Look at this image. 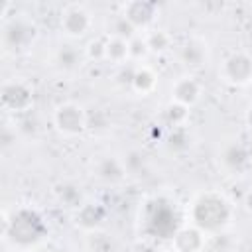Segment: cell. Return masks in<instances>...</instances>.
<instances>
[{"mask_svg":"<svg viewBox=\"0 0 252 252\" xmlns=\"http://www.w3.org/2000/svg\"><path fill=\"white\" fill-rule=\"evenodd\" d=\"M2 224V238L14 252H33L49 232L43 215L33 207H18L14 213L4 211Z\"/></svg>","mask_w":252,"mask_h":252,"instance_id":"obj_1","label":"cell"},{"mask_svg":"<svg viewBox=\"0 0 252 252\" xmlns=\"http://www.w3.org/2000/svg\"><path fill=\"white\" fill-rule=\"evenodd\" d=\"M232 205L230 201L219 191H205L199 193L191 207H189V220L201 232L219 234L222 232L232 220Z\"/></svg>","mask_w":252,"mask_h":252,"instance_id":"obj_2","label":"cell"},{"mask_svg":"<svg viewBox=\"0 0 252 252\" xmlns=\"http://www.w3.org/2000/svg\"><path fill=\"white\" fill-rule=\"evenodd\" d=\"M142 224L146 236L152 238H173L179 230V215L175 205L163 197H154L144 203Z\"/></svg>","mask_w":252,"mask_h":252,"instance_id":"obj_3","label":"cell"},{"mask_svg":"<svg viewBox=\"0 0 252 252\" xmlns=\"http://www.w3.org/2000/svg\"><path fill=\"white\" fill-rule=\"evenodd\" d=\"M37 39V26L28 16H8L2 24V47L6 53L18 55L28 51Z\"/></svg>","mask_w":252,"mask_h":252,"instance_id":"obj_4","label":"cell"},{"mask_svg":"<svg viewBox=\"0 0 252 252\" xmlns=\"http://www.w3.org/2000/svg\"><path fill=\"white\" fill-rule=\"evenodd\" d=\"M0 102L2 108L10 114H26L33 106V89L24 79H10L2 85Z\"/></svg>","mask_w":252,"mask_h":252,"instance_id":"obj_5","label":"cell"},{"mask_svg":"<svg viewBox=\"0 0 252 252\" xmlns=\"http://www.w3.org/2000/svg\"><path fill=\"white\" fill-rule=\"evenodd\" d=\"M219 77L232 87L250 85L252 83V55L244 49H236L228 53L220 63Z\"/></svg>","mask_w":252,"mask_h":252,"instance_id":"obj_6","label":"cell"},{"mask_svg":"<svg viewBox=\"0 0 252 252\" xmlns=\"http://www.w3.org/2000/svg\"><path fill=\"white\" fill-rule=\"evenodd\" d=\"M53 126L65 138H75L87 130V112L77 102H61L53 110Z\"/></svg>","mask_w":252,"mask_h":252,"instance_id":"obj_7","label":"cell"},{"mask_svg":"<svg viewBox=\"0 0 252 252\" xmlns=\"http://www.w3.org/2000/svg\"><path fill=\"white\" fill-rule=\"evenodd\" d=\"M61 33L69 39H81L85 37L93 28V16L91 12L81 4H71L61 12L59 20Z\"/></svg>","mask_w":252,"mask_h":252,"instance_id":"obj_8","label":"cell"},{"mask_svg":"<svg viewBox=\"0 0 252 252\" xmlns=\"http://www.w3.org/2000/svg\"><path fill=\"white\" fill-rule=\"evenodd\" d=\"M122 14L126 16V20L140 32H150L154 30V24L158 20V6L154 2H146V0H134V2H126L122 4Z\"/></svg>","mask_w":252,"mask_h":252,"instance_id":"obj_9","label":"cell"},{"mask_svg":"<svg viewBox=\"0 0 252 252\" xmlns=\"http://www.w3.org/2000/svg\"><path fill=\"white\" fill-rule=\"evenodd\" d=\"M179 61L189 67V69H199L203 67L209 57H211V47H209V41L203 37V35H189L185 37V41L179 45Z\"/></svg>","mask_w":252,"mask_h":252,"instance_id":"obj_10","label":"cell"},{"mask_svg":"<svg viewBox=\"0 0 252 252\" xmlns=\"http://www.w3.org/2000/svg\"><path fill=\"white\" fill-rule=\"evenodd\" d=\"M219 161H220L224 171L238 175V173L248 169V165H250V152H248V148L242 142L232 140V142H226L219 150Z\"/></svg>","mask_w":252,"mask_h":252,"instance_id":"obj_11","label":"cell"},{"mask_svg":"<svg viewBox=\"0 0 252 252\" xmlns=\"http://www.w3.org/2000/svg\"><path fill=\"white\" fill-rule=\"evenodd\" d=\"M104 220H106V207L102 203L85 201V205L75 211V224L87 234L100 230Z\"/></svg>","mask_w":252,"mask_h":252,"instance_id":"obj_12","label":"cell"},{"mask_svg":"<svg viewBox=\"0 0 252 252\" xmlns=\"http://www.w3.org/2000/svg\"><path fill=\"white\" fill-rule=\"evenodd\" d=\"M201 83L193 75H181L171 83V100L179 102L187 108L195 106L201 98Z\"/></svg>","mask_w":252,"mask_h":252,"instance_id":"obj_13","label":"cell"},{"mask_svg":"<svg viewBox=\"0 0 252 252\" xmlns=\"http://www.w3.org/2000/svg\"><path fill=\"white\" fill-rule=\"evenodd\" d=\"M205 240L207 234L201 232L197 226H179V230L171 238V252H203Z\"/></svg>","mask_w":252,"mask_h":252,"instance_id":"obj_14","label":"cell"},{"mask_svg":"<svg viewBox=\"0 0 252 252\" xmlns=\"http://www.w3.org/2000/svg\"><path fill=\"white\" fill-rule=\"evenodd\" d=\"M93 173L102 181V183H108V185H116V183H122L128 175L124 163H122V158H116V156H102L94 161L93 165Z\"/></svg>","mask_w":252,"mask_h":252,"instance_id":"obj_15","label":"cell"},{"mask_svg":"<svg viewBox=\"0 0 252 252\" xmlns=\"http://www.w3.org/2000/svg\"><path fill=\"white\" fill-rule=\"evenodd\" d=\"M83 61H85V51H81L75 43H61L53 53V63L61 73L79 71Z\"/></svg>","mask_w":252,"mask_h":252,"instance_id":"obj_16","label":"cell"},{"mask_svg":"<svg viewBox=\"0 0 252 252\" xmlns=\"http://www.w3.org/2000/svg\"><path fill=\"white\" fill-rule=\"evenodd\" d=\"M53 197L61 207H67L71 211H77L79 207L85 205V195L81 191V185L73 181H59L53 187Z\"/></svg>","mask_w":252,"mask_h":252,"instance_id":"obj_17","label":"cell"},{"mask_svg":"<svg viewBox=\"0 0 252 252\" xmlns=\"http://www.w3.org/2000/svg\"><path fill=\"white\" fill-rule=\"evenodd\" d=\"M156 85H158L156 71L152 67H148V65H136V71H134V79H132V87L130 89L134 93L146 96V94L154 93Z\"/></svg>","mask_w":252,"mask_h":252,"instance_id":"obj_18","label":"cell"},{"mask_svg":"<svg viewBox=\"0 0 252 252\" xmlns=\"http://www.w3.org/2000/svg\"><path fill=\"white\" fill-rule=\"evenodd\" d=\"M104 61H110L112 65H126L130 63V51H128V41L120 37L106 35V45H104Z\"/></svg>","mask_w":252,"mask_h":252,"instance_id":"obj_19","label":"cell"},{"mask_svg":"<svg viewBox=\"0 0 252 252\" xmlns=\"http://www.w3.org/2000/svg\"><path fill=\"white\" fill-rule=\"evenodd\" d=\"M146 43L150 47V53H156V55H163L171 49L173 45V37L169 35V32L165 30H159V28H154L150 32H146Z\"/></svg>","mask_w":252,"mask_h":252,"instance_id":"obj_20","label":"cell"},{"mask_svg":"<svg viewBox=\"0 0 252 252\" xmlns=\"http://www.w3.org/2000/svg\"><path fill=\"white\" fill-rule=\"evenodd\" d=\"M189 114H191V110L187 106L173 102V100L163 108V118L171 128H185L189 122Z\"/></svg>","mask_w":252,"mask_h":252,"instance_id":"obj_21","label":"cell"},{"mask_svg":"<svg viewBox=\"0 0 252 252\" xmlns=\"http://www.w3.org/2000/svg\"><path fill=\"white\" fill-rule=\"evenodd\" d=\"M108 35L130 41L134 35H138V30H136V28L126 20V16L120 12V14H116V16L110 20V24H108Z\"/></svg>","mask_w":252,"mask_h":252,"instance_id":"obj_22","label":"cell"},{"mask_svg":"<svg viewBox=\"0 0 252 252\" xmlns=\"http://www.w3.org/2000/svg\"><path fill=\"white\" fill-rule=\"evenodd\" d=\"M14 128H16V132H18L20 138H35L37 132H39V120H37V116L30 110V112H26V114L16 116Z\"/></svg>","mask_w":252,"mask_h":252,"instance_id":"obj_23","label":"cell"},{"mask_svg":"<svg viewBox=\"0 0 252 252\" xmlns=\"http://www.w3.org/2000/svg\"><path fill=\"white\" fill-rule=\"evenodd\" d=\"M128 51H130V63H136V65H144L142 61H146V57L150 55V47L146 43V37L144 35H134L130 41H128Z\"/></svg>","mask_w":252,"mask_h":252,"instance_id":"obj_24","label":"cell"},{"mask_svg":"<svg viewBox=\"0 0 252 252\" xmlns=\"http://www.w3.org/2000/svg\"><path fill=\"white\" fill-rule=\"evenodd\" d=\"M189 134H187V128H171L169 136H167V148L171 152H185L189 148Z\"/></svg>","mask_w":252,"mask_h":252,"instance_id":"obj_25","label":"cell"},{"mask_svg":"<svg viewBox=\"0 0 252 252\" xmlns=\"http://www.w3.org/2000/svg\"><path fill=\"white\" fill-rule=\"evenodd\" d=\"M87 246H89L91 252H112V248H114L110 236H106V234L100 232V230L89 234V238H87Z\"/></svg>","mask_w":252,"mask_h":252,"instance_id":"obj_26","label":"cell"},{"mask_svg":"<svg viewBox=\"0 0 252 252\" xmlns=\"http://www.w3.org/2000/svg\"><path fill=\"white\" fill-rule=\"evenodd\" d=\"M122 163H124V167H126L128 173L136 175L138 171L144 169V156H142V152H138V150H128V152L124 154V158H122Z\"/></svg>","mask_w":252,"mask_h":252,"instance_id":"obj_27","label":"cell"},{"mask_svg":"<svg viewBox=\"0 0 252 252\" xmlns=\"http://www.w3.org/2000/svg\"><path fill=\"white\" fill-rule=\"evenodd\" d=\"M108 128V116L104 110L96 108L94 112H87V130H94V132H102Z\"/></svg>","mask_w":252,"mask_h":252,"instance_id":"obj_28","label":"cell"},{"mask_svg":"<svg viewBox=\"0 0 252 252\" xmlns=\"http://www.w3.org/2000/svg\"><path fill=\"white\" fill-rule=\"evenodd\" d=\"M104 45H106V37L91 39L89 45L85 47V57L93 61H104Z\"/></svg>","mask_w":252,"mask_h":252,"instance_id":"obj_29","label":"cell"},{"mask_svg":"<svg viewBox=\"0 0 252 252\" xmlns=\"http://www.w3.org/2000/svg\"><path fill=\"white\" fill-rule=\"evenodd\" d=\"M18 138H20V136H18V132H16L14 124H4V128H2V134H0V142H2V148H4V150L12 148V146L16 144V140H18Z\"/></svg>","mask_w":252,"mask_h":252,"instance_id":"obj_30","label":"cell"},{"mask_svg":"<svg viewBox=\"0 0 252 252\" xmlns=\"http://www.w3.org/2000/svg\"><path fill=\"white\" fill-rule=\"evenodd\" d=\"M132 252H156V248H154L150 242H138V244L132 248Z\"/></svg>","mask_w":252,"mask_h":252,"instance_id":"obj_31","label":"cell"},{"mask_svg":"<svg viewBox=\"0 0 252 252\" xmlns=\"http://www.w3.org/2000/svg\"><path fill=\"white\" fill-rule=\"evenodd\" d=\"M242 205H244V209H246L248 213H252V189L244 193V199H242Z\"/></svg>","mask_w":252,"mask_h":252,"instance_id":"obj_32","label":"cell"},{"mask_svg":"<svg viewBox=\"0 0 252 252\" xmlns=\"http://www.w3.org/2000/svg\"><path fill=\"white\" fill-rule=\"evenodd\" d=\"M244 122H246V128L252 132V106L246 110V114H244Z\"/></svg>","mask_w":252,"mask_h":252,"instance_id":"obj_33","label":"cell"},{"mask_svg":"<svg viewBox=\"0 0 252 252\" xmlns=\"http://www.w3.org/2000/svg\"><path fill=\"white\" fill-rule=\"evenodd\" d=\"M55 252H69V250H55Z\"/></svg>","mask_w":252,"mask_h":252,"instance_id":"obj_34","label":"cell"}]
</instances>
